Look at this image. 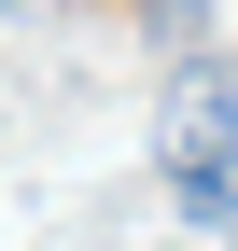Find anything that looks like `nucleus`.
<instances>
[{"label":"nucleus","instance_id":"1","mask_svg":"<svg viewBox=\"0 0 238 251\" xmlns=\"http://www.w3.org/2000/svg\"><path fill=\"white\" fill-rule=\"evenodd\" d=\"M154 168H168V196L210 181V168H238V56H182V70H168V98H154Z\"/></svg>","mask_w":238,"mask_h":251},{"label":"nucleus","instance_id":"2","mask_svg":"<svg viewBox=\"0 0 238 251\" xmlns=\"http://www.w3.org/2000/svg\"><path fill=\"white\" fill-rule=\"evenodd\" d=\"M168 28H182V0H168Z\"/></svg>","mask_w":238,"mask_h":251}]
</instances>
